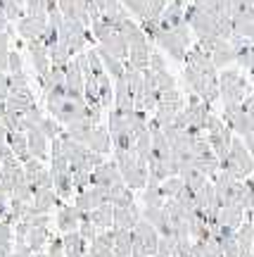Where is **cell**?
Here are the masks:
<instances>
[{"label":"cell","mask_w":254,"mask_h":257,"mask_svg":"<svg viewBox=\"0 0 254 257\" xmlns=\"http://www.w3.org/2000/svg\"><path fill=\"white\" fill-rule=\"evenodd\" d=\"M252 93V83L247 81L237 67H226L218 74V98L226 105H240Z\"/></svg>","instance_id":"1"},{"label":"cell","mask_w":254,"mask_h":257,"mask_svg":"<svg viewBox=\"0 0 254 257\" xmlns=\"http://www.w3.org/2000/svg\"><path fill=\"white\" fill-rule=\"evenodd\" d=\"M218 172H226V174H230L237 181L247 179L254 172V157L249 155V150L245 148L240 136H233L228 155L218 162Z\"/></svg>","instance_id":"2"},{"label":"cell","mask_w":254,"mask_h":257,"mask_svg":"<svg viewBox=\"0 0 254 257\" xmlns=\"http://www.w3.org/2000/svg\"><path fill=\"white\" fill-rule=\"evenodd\" d=\"M190 34L192 31L188 24H181V27H176V29H164L159 24L152 41L162 48L164 53H169V57H173L176 62H183V57H185L188 48H190V41H192Z\"/></svg>","instance_id":"3"},{"label":"cell","mask_w":254,"mask_h":257,"mask_svg":"<svg viewBox=\"0 0 254 257\" xmlns=\"http://www.w3.org/2000/svg\"><path fill=\"white\" fill-rule=\"evenodd\" d=\"M114 162L119 167V174L124 184L133 188H145L147 186V162L133 153V150H114Z\"/></svg>","instance_id":"4"},{"label":"cell","mask_w":254,"mask_h":257,"mask_svg":"<svg viewBox=\"0 0 254 257\" xmlns=\"http://www.w3.org/2000/svg\"><path fill=\"white\" fill-rule=\"evenodd\" d=\"M204 138H207V143L211 146L214 150V155L218 157V162L228 155V150H230V141H233V131L226 126V121L216 117L214 112L207 117V124H204Z\"/></svg>","instance_id":"5"},{"label":"cell","mask_w":254,"mask_h":257,"mask_svg":"<svg viewBox=\"0 0 254 257\" xmlns=\"http://www.w3.org/2000/svg\"><path fill=\"white\" fill-rule=\"evenodd\" d=\"M183 107H185V100H183V95H181L178 88L164 91V93H159V102H157V107H154L152 119L159 124V128H164V126L171 124L173 117H176Z\"/></svg>","instance_id":"6"},{"label":"cell","mask_w":254,"mask_h":257,"mask_svg":"<svg viewBox=\"0 0 254 257\" xmlns=\"http://www.w3.org/2000/svg\"><path fill=\"white\" fill-rule=\"evenodd\" d=\"M133 252L145 257H154L157 255V245H159V233L152 224H147L145 219H140L133 226Z\"/></svg>","instance_id":"7"},{"label":"cell","mask_w":254,"mask_h":257,"mask_svg":"<svg viewBox=\"0 0 254 257\" xmlns=\"http://www.w3.org/2000/svg\"><path fill=\"white\" fill-rule=\"evenodd\" d=\"M183 112H185V119H188V128H195V131L204 134V124H207V117L211 114V105L200 100L195 93H190Z\"/></svg>","instance_id":"8"},{"label":"cell","mask_w":254,"mask_h":257,"mask_svg":"<svg viewBox=\"0 0 254 257\" xmlns=\"http://www.w3.org/2000/svg\"><path fill=\"white\" fill-rule=\"evenodd\" d=\"M109 202V188H102V186H88V188H83L79 195H76V200H74V207L81 212H91L95 207H100Z\"/></svg>","instance_id":"9"},{"label":"cell","mask_w":254,"mask_h":257,"mask_svg":"<svg viewBox=\"0 0 254 257\" xmlns=\"http://www.w3.org/2000/svg\"><path fill=\"white\" fill-rule=\"evenodd\" d=\"M24 176H27V181L31 184L34 191H41V188H53V176H50V169H46V165L36 160V157H31L24 162Z\"/></svg>","instance_id":"10"},{"label":"cell","mask_w":254,"mask_h":257,"mask_svg":"<svg viewBox=\"0 0 254 257\" xmlns=\"http://www.w3.org/2000/svg\"><path fill=\"white\" fill-rule=\"evenodd\" d=\"M223 121H226V126L230 128L233 134H237L240 138H245L249 131H254L247 112L242 110V105H226V107H223Z\"/></svg>","instance_id":"11"},{"label":"cell","mask_w":254,"mask_h":257,"mask_svg":"<svg viewBox=\"0 0 254 257\" xmlns=\"http://www.w3.org/2000/svg\"><path fill=\"white\" fill-rule=\"evenodd\" d=\"M124 181L119 174V167L114 160H105L102 165H98L91 172V186H102V188H112L114 184Z\"/></svg>","instance_id":"12"},{"label":"cell","mask_w":254,"mask_h":257,"mask_svg":"<svg viewBox=\"0 0 254 257\" xmlns=\"http://www.w3.org/2000/svg\"><path fill=\"white\" fill-rule=\"evenodd\" d=\"M27 48H29V55H31V64L38 74V81L50 72V57H48V46L41 41V38H31L27 41Z\"/></svg>","instance_id":"13"},{"label":"cell","mask_w":254,"mask_h":257,"mask_svg":"<svg viewBox=\"0 0 254 257\" xmlns=\"http://www.w3.org/2000/svg\"><path fill=\"white\" fill-rule=\"evenodd\" d=\"M207 55L211 57V62H214L216 69H226L228 64L235 62V53H233V46H230L228 38H216L214 46L209 48Z\"/></svg>","instance_id":"14"},{"label":"cell","mask_w":254,"mask_h":257,"mask_svg":"<svg viewBox=\"0 0 254 257\" xmlns=\"http://www.w3.org/2000/svg\"><path fill=\"white\" fill-rule=\"evenodd\" d=\"M46 24H48V15L31 17V15H27V12H24V17L17 22V31H19V36H22V38L31 41V38H41V34H43Z\"/></svg>","instance_id":"15"},{"label":"cell","mask_w":254,"mask_h":257,"mask_svg":"<svg viewBox=\"0 0 254 257\" xmlns=\"http://www.w3.org/2000/svg\"><path fill=\"white\" fill-rule=\"evenodd\" d=\"M31 105H36V98H34L31 88H17V91H10V95L5 98V110L8 112L24 114Z\"/></svg>","instance_id":"16"},{"label":"cell","mask_w":254,"mask_h":257,"mask_svg":"<svg viewBox=\"0 0 254 257\" xmlns=\"http://www.w3.org/2000/svg\"><path fill=\"white\" fill-rule=\"evenodd\" d=\"M185 5H188V3L169 0L162 12V17H159V24H162L164 29H176V27H181V24H185Z\"/></svg>","instance_id":"17"},{"label":"cell","mask_w":254,"mask_h":257,"mask_svg":"<svg viewBox=\"0 0 254 257\" xmlns=\"http://www.w3.org/2000/svg\"><path fill=\"white\" fill-rule=\"evenodd\" d=\"M140 219L152 224L159 236H171V224H169V217H166L164 207H145V210L140 212Z\"/></svg>","instance_id":"18"},{"label":"cell","mask_w":254,"mask_h":257,"mask_svg":"<svg viewBox=\"0 0 254 257\" xmlns=\"http://www.w3.org/2000/svg\"><path fill=\"white\" fill-rule=\"evenodd\" d=\"M235 243L240 250V257L252 255V243H254V224L249 217H245V221L235 229Z\"/></svg>","instance_id":"19"},{"label":"cell","mask_w":254,"mask_h":257,"mask_svg":"<svg viewBox=\"0 0 254 257\" xmlns=\"http://www.w3.org/2000/svg\"><path fill=\"white\" fill-rule=\"evenodd\" d=\"M81 210H76L74 205H67L57 212V229L62 233H72V231H79V224H81Z\"/></svg>","instance_id":"20"},{"label":"cell","mask_w":254,"mask_h":257,"mask_svg":"<svg viewBox=\"0 0 254 257\" xmlns=\"http://www.w3.org/2000/svg\"><path fill=\"white\" fill-rule=\"evenodd\" d=\"M138 221H140V210L136 205H128V207H114V229L121 231H133Z\"/></svg>","instance_id":"21"},{"label":"cell","mask_w":254,"mask_h":257,"mask_svg":"<svg viewBox=\"0 0 254 257\" xmlns=\"http://www.w3.org/2000/svg\"><path fill=\"white\" fill-rule=\"evenodd\" d=\"M60 200L55 188H41V191H34V202L29 205V210L34 214H48L50 207H55V202Z\"/></svg>","instance_id":"22"},{"label":"cell","mask_w":254,"mask_h":257,"mask_svg":"<svg viewBox=\"0 0 254 257\" xmlns=\"http://www.w3.org/2000/svg\"><path fill=\"white\" fill-rule=\"evenodd\" d=\"M86 146L91 148L93 153H98V155H107L109 150H112V138H109V131L107 126H100V124H95L91 131V138H88V143Z\"/></svg>","instance_id":"23"},{"label":"cell","mask_w":254,"mask_h":257,"mask_svg":"<svg viewBox=\"0 0 254 257\" xmlns=\"http://www.w3.org/2000/svg\"><path fill=\"white\" fill-rule=\"evenodd\" d=\"M27 146H29V153L31 157H36V160H48V138L43 136V131L41 128H29L27 131Z\"/></svg>","instance_id":"24"},{"label":"cell","mask_w":254,"mask_h":257,"mask_svg":"<svg viewBox=\"0 0 254 257\" xmlns=\"http://www.w3.org/2000/svg\"><path fill=\"white\" fill-rule=\"evenodd\" d=\"M245 210H240L237 205H226V207H218L216 212V224H221V226H228V229L235 231L242 221H245Z\"/></svg>","instance_id":"25"},{"label":"cell","mask_w":254,"mask_h":257,"mask_svg":"<svg viewBox=\"0 0 254 257\" xmlns=\"http://www.w3.org/2000/svg\"><path fill=\"white\" fill-rule=\"evenodd\" d=\"M88 219L93 221V226L95 229H112L114 226V205L112 202H105V205H100V207H95V210L88 212Z\"/></svg>","instance_id":"26"},{"label":"cell","mask_w":254,"mask_h":257,"mask_svg":"<svg viewBox=\"0 0 254 257\" xmlns=\"http://www.w3.org/2000/svg\"><path fill=\"white\" fill-rule=\"evenodd\" d=\"M100 48H105L107 53H112L114 57H119L121 62H126L128 60V46H126V41L121 38V34H119L117 29L109 34V36H105L100 41Z\"/></svg>","instance_id":"27"},{"label":"cell","mask_w":254,"mask_h":257,"mask_svg":"<svg viewBox=\"0 0 254 257\" xmlns=\"http://www.w3.org/2000/svg\"><path fill=\"white\" fill-rule=\"evenodd\" d=\"M150 41H143V43H136V46H128V60L126 62L131 67H136V69H147V64H150Z\"/></svg>","instance_id":"28"},{"label":"cell","mask_w":254,"mask_h":257,"mask_svg":"<svg viewBox=\"0 0 254 257\" xmlns=\"http://www.w3.org/2000/svg\"><path fill=\"white\" fill-rule=\"evenodd\" d=\"M8 146L12 150V155L17 157L22 165L27 160H31V153H29V146H27V134H22V131H8Z\"/></svg>","instance_id":"29"},{"label":"cell","mask_w":254,"mask_h":257,"mask_svg":"<svg viewBox=\"0 0 254 257\" xmlns=\"http://www.w3.org/2000/svg\"><path fill=\"white\" fill-rule=\"evenodd\" d=\"M95 50H98V55H100L102 67H105V72L109 74V79H114V81L121 79V76H124V69H126V62H121L119 57H114L112 53H107V50L100 46L95 48Z\"/></svg>","instance_id":"30"},{"label":"cell","mask_w":254,"mask_h":257,"mask_svg":"<svg viewBox=\"0 0 254 257\" xmlns=\"http://www.w3.org/2000/svg\"><path fill=\"white\" fill-rule=\"evenodd\" d=\"M62 245H64V257H86V240L81 238L79 231L64 233Z\"/></svg>","instance_id":"31"},{"label":"cell","mask_w":254,"mask_h":257,"mask_svg":"<svg viewBox=\"0 0 254 257\" xmlns=\"http://www.w3.org/2000/svg\"><path fill=\"white\" fill-rule=\"evenodd\" d=\"M93 124L91 119H79V121H72V124H67V136L74 138V141H79V143H88V138H91V131H93Z\"/></svg>","instance_id":"32"},{"label":"cell","mask_w":254,"mask_h":257,"mask_svg":"<svg viewBox=\"0 0 254 257\" xmlns=\"http://www.w3.org/2000/svg\"><path fill=\"white\" fill-rule=\"evenodd\" d=\"M112 231H114V255L119 257H131V252H133V233L131 231H121V229H114L112 226Z\"/></svg>","instance_id":"33"},{"label":"cell","mask_w":254,"mask_h":257,"mask_svg":"<svg viewBox=\"0 0 254 257\" xmlns=\"http://www.w3.org/2000/svg\"><path fill=\"white\" fill-rule=\"evenodd\" d=\"M109 202L114 207H128V205H133V191L124 181H119L109 188Z\"/></svg>","instance_id":"34"},{"label":"cell","mask_w":254,"mask_h":257,"mask_svg":"<svg viewBox=\"0 0 254 257\" xmlns=\"http://www.w3.org/2000/svg\"><path fill=\"white\" fill-rule=\"evenodd\" d=\"M48 240H50L48 226H29V233H27V238H24V243H27L34 252H41V248L46 245Z\"/></svg>","instance_id":"35"},{"label":"cell","mask_w":254,"mask_h":257,"mask_svg":"<svg viewBox=\"0 0 254 257\" xmlns=\"http://www.w3.org/2000/svg\"><path fill=\"white\" fill-rule=\"evenodd\" d=\"M150 150H152V134H150V128L143 131V134H138L136 141H133V153H136L140 160H145L150 157Z\"/></svg>","instance_id":"36"},{"label":"cell","mask_w":254,"mask_h":257,"mask_svg":"<svg viewBox=\"0 0 254 257\" xmlns=\"http://www.w3.org/2000/svg\"><path fill=\"white\" fill-rule=\"evenodd\" d=\"M48 57H50V64H55V67H64V64L72 60V53H69V48L64 46V43H55V46L48 48Z\"/></svg>","instance_id":"37"},{"label":"cell","mask_w":254,"mask_h":257,"mask_svg":"<svg viewBox=\"0 0 254 257\" xmlns=\"http://www.w3.org/2000/svg\"><path fill=\"white\" fill-rule=\"evenodd\" d=\"M185 188V184H183L181 176H169V179H164L162 184H159V191H162L164 200H169V198H176L178 193Z\"/></svg>","instance_id":"38"},{"label":"cell","mask_w":254,"mask_h":257,"mask_svg":"<svg viewBox=\"0 0 254 257\" xmlns=\"http://www.w3.org/2000/svg\"><path fill=\"white\" fill-rule=\"evenodd\" d=\"M143 205L145 207H162L164 205V195L159 191V184H147L143 188Z\"/></svg>","instance_id":"39"},{"label":"cell","mask_w":254,"mask_h":257,"mask_svg":"<svg viewBox=\"0 0 254 257\" xmlns=\"http://www.w3.org/2000/svg\"><path fill=\"white\" fill-rule=\"evenodd\" d=\"M41 121H43V112L38 105H31L24 114H22V126H24V134H27L29 128H36L41 126Z\"/></svg>","instance_id":"40"},{"label":"cell","mask_w":254,"mask_h":257,"mask_svg":"<svg viewBox=\"0 0 254 257\" xmlns=\"http://www.w3.org/2000/svg\"><path fill=\"white\" fill-rule=\"evenodd\" d=\"M41 131H43V136L48 138V141H55V138H60V134H62V126H60V121L53 119V117H43V121H41Z\"/></svg>","instance_id":"41"},{"label":"cell","mask_w":254,"mask_h":257,"mask_svg":"<svg viewBox=\"0 0 254 257\" xmlns=\"http://www.w3.org/2000/svg\"><path fill=\"white\" fill-rule=\"evenodd\" d=\"M152 76H154V83H157L159 93L176 88V79H173L171 74H169V69H162V72H152Z\"/></svg>","instance_id":"42"},{"label":"cell","mask_w":254,"mask_h":257,"mask_svg":"<svg viewBox=\"0 0 254 257\" xmlns=\"http://www.w3.org/2000/svg\"><path fill=\"white\" fill-rule=\"evenodd\" d=\"M79 233H81V238L86 243H91L95 236H98V229L93 226V221L88 219V212H83L81 214V224H79Z\"/></svg>","instance_id":"43"},{"label":"cell","mask_w":254,"mask_h":257,"mask_svg":"<svg viewBox=\"0 0 254 257\" xmlns=\"http://www.w3.org/2000/svg\"><path fill=\"white\" fill-rule=\"evenodd\" d=\"M10 55V31H0V72H8Z\"/></svg>","instance_id":"44"},{"label":"cell","mask_w":254,"mask_h":257,"mask_svg":"<svg viewBox=\"0 0 254 257\" xmlns=\"http://www.w3.org/2000/svg\"><path fill=\"white\" fill-rule=\"evenodd\" d=\"M8 72L10 74L24 72V69H22V55H19L17 50H10V55H8Z\"/></svg>","instance_id":"45"},{"label":"cell","mask_w":254,"mask_h":257,"mask_svg":"<svg viewBox=\"0 0 254 257\" xmlns=\"http://www.w3.org/2000/svg\"><path fill=\"white\" fill-rule=\"evenodd\" d=\"M8 257H36V252L29 248L27 243H17V245L12 248V252H10Z\"/></svg>","instance_id":"46"},{"label":"cell","mask_w":254,"mask_h":257,"mask_svg":"<svg viewBox=\"0 0 254 257\" xmlns=\"http://www.w3.org/2000/svg\"><path fill=\"white\" fill-rule=\"evenodd\" d=\"M240 105H242V110L247 112V117H249V121H252V128H254V95H252V93H249V95H247V98L240 102Z\"/></svg>","instance_id":"47"},{"label":"cell","mask_w":254,"mask_h":257,"mask_svg":"<svg viewBox=\"0 0 254 257\" xmlns=\"http://www.w3.org/2000/svg\"><path fill=\"white\" fill-rule=\"evenodd\" d=\"M10 95V76L5 72H0V100H5Z\"/></svg>","instance_id":"48"},{"label":"cell","mask_w":254,"mask_h":257,"mask_svg":"<svg viewBox=\"0 0 254 257\" xmlns=\"http://www.w3.org/2000/svg\"><path fill=\"white\" fill-rule=\"evenodd\" d=\"M242 143H245V148L249 150V155L254 157V131H249V134L242 138Z\"/></svg>","instance_id":"49"},{"label":"cell","mask_w":254,"mask_h":257,"mask_svg":"<svg viewBox=\"0 0 254 257\" xmlns=\"http://www.w3.org/2000/svg\"><path fill=\"white\" fill-rule=\"evenodd\" d=\"M5 112H8V110H5V100H0V119L5 117Z\"/></svg>","instance_id":"50"},{"label":"cell","mask_w":254,"mask_h":257,"mask_svg":"<svg viewBox=\"0 0 254 257\" xmlns=\"http://www.w3.org/2000/svg\"><path fill=\"white\" fill-rule=\"evenodd\" d=\"M247 74H249V79H252V81H254V62H252V67L247 69Z\"/></svg>","instance_id":"51"},{"label":"cell","mask_w":254,"mask_h":257,"mask_svg":"<svg viewBox=\"0 0 254 257\" xmlns=\"http://www.w3.org/2000/svg\"><path fill=\"white\" fill-rule=\"evenodd\" d=\"M36 257H50L48 252H36Z\"/></svg>","instance_id":"52"},{"label":"cell","mask_w":254,"mask_h":257,"mask_svg":"<svg viewBox=\"0 0 254 257\" xmlns=\"http://www.w3.org/2000/svg\"><path fill=\"white\" fill-rule=\"evenodd\" d=\"M131 257H145V255H138V252H131Z\"/></svg>","instance_id":"53"},{"label":"cell","mask_w":254,"mask_h":257,"mask_svg":"<svg viewBox=\"0 0 254 257\" xmlns=\"http://www.w3.org/2000/svg\"><path fill=\"white\" fill-rule=\"evenodd\" d=\"M249 43H252V48H254V36H252V38H249Z\"/></svg>","instance_id":"54"},{"label":"cell","mask_w":254,"mask_h":257,"mask_svg":"<svg viewBox=\"0 0 254 257\" xmlns=\"http://www.w3.org/2000/svg\"><path fill=\"white\" fill-rule=\"evenodd\" d=\"M86 257H93V255H91V252H86Z\"/></svg>","instance_id":"55"},{"label":"cell","mask_w":254,"mask_h":257,"mask_svg":"<svg viewBox=\"0 0 254 257\" xmlns=\"http://www.w3.org/2000/svg\"><path fill=\"white\" fill-rule=\"evenodd\" d=\"M249 257H254V255H249Z\"/></svg>","instance_id":"56"}]
</instances>
